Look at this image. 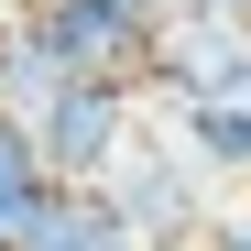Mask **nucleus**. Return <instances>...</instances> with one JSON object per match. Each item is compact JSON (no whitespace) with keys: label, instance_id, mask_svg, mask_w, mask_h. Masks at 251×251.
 I'll return each instance as SVG.
<instances>
[{"label":"nucleus","instance_id":"0eeeda50","mask_svg":"<svg viewBox=\"0 0 251 251\" xmlns=\"http://www.w3.org/2000/svg\"><path fill=\"white\" fill-rule=\"evenodd\" d=\"M44 197H55V164H44V142H33L22 120H0V251H11L33 219H44Z\"/></svg>","mask_w":251,"mask_h":251},{"label":"nucleus","instance_id":"39448f33","mask_svg":"<svg viewBox=\"0 0 251 251\" xmlns=\"http://www.w3.org/2000/svg\"><path fill=\"white\" fill-rule=\"evenodd\" d=\"M66 88H76V76L55 66L44 33H33V22H0V120H22V131H33V120H44Z\"/></svg>","mask_w":251,"mask_h":251},{"label":"nucleus","instance_id":"f257e3e1","mask_svg":"<svg viewBox=\"0 0 251 251\" xmlns=\"http://www.w3.org/2000/svg\"><path fill=\"white\" fill-rule=\"evenodd\" d=\"M99 197L120 207V229H131L142 251H197V240H207V219L229 207V197H219V175H207V164H197L175 131H164V120L131 142V164H120Z\"/></svg>","mask_w":251,"mask_h":251},{"label":"nucleus","instance_id":"9d476101","mask_svg":"<svg viewBox=\"0 0 251 251\" xmlns=\"http://www.w3.org/2000/svg\"><path fill=\"white\" fill-rule=\"evenodd\" d=\"M175 11H186V22H240V33H251V0H175Z\"/></svg>","mask_w":251,"mask_h":251},{"label":"nucleus","instance_id":"423d86ee","mask_svg":"<svg viewBox=\"0 0 251 251\" xmlns=\"http://www.w3.org/2000/svg\"><path fill=\"white\" fill-rule=\"evenodd\" d=\"M11 251H142V240L120 229V207H109V197H88V186H55V197H44V219H33Z\"/></svg>","mask_w":251,"mask_h":251},{"label":"nucleus","instance_id":"1a4fd4ad","mask_svg":"<svg viewBox=\"0 0 251 251\" xmlns=\"http://www.w3.org/2000/svg\"><path fill=\"white\" fill-rule=\"evenodd\" d=\"M197 251H251V197H229L219 219H207V240H197Z\"/></svg>","mask_w":251,"mask_h":251},{"label":"nucleus","instance_id":"7ed1b4c3","mask_svg":"<svg viewBox=\"0 0 251 251\" xmlns=\"http://www.w3.org/2000/svg\"><path fill=\"white\" fill-rule=\"evenodd\" d=\"M251 76V33L240 22H164L153 33V55H142V99H153V120H175V109H197V99H219V88H240Z\"/></svg>","mask_w":251,"mask_h":251},{"label":"nucleus","instance_id":"6e6552de","mask_svg":"<svg viewBox=\"0 0 251 251\" xmlns=\"http://www.w3.org/2000/svg\"><path fill=\"white\" fill-rule=\"evenodd\" d=\"M88 11H99V22H120L131 44H153V33L175 22V0H88Z\"/></svg>","mask_w":251,"mask_h":251},{"label":"nucleus","instance_id":"20e7f679","mask_svg":"<svg viewBox=\"0 0 251 251\" xmlns=\"http://www.w3.org/2000/svg\"><path fill=\"white\" fill-rule=\"evenodd\" d=\"M164 131H175L219 186H240V197H251V76H240V88H219V99H197V109H175Z\"/></svg>","mask_w":251,"mask_h":251},{"label":"nucleus","instance_id":"f03ea898","mask_svg":"<svg viewBox=\"0 0 251 251\" xmlns=\"http://www.w3.org/2000/svg\"><path fill=\"white\" fill-rule=\"evenodd\" d=\"M142 131H153V99H142V88H120V76H88V88H66L44 120H33V142H44L55 186H88V197L131 164Z\"/></svg>","mask_w":251,"mask_h":251}]
</instances>
